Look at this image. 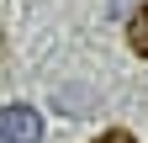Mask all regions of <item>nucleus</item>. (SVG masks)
Here are the masks:
<instances>
[{
    "label": "nucleus",
    "instance_id": "obj_3",
    "mask_svg": "<svg viewBox=\"0 0 148 143\" xmlns=\"http://www.w3.org/2000/svg\"><path fill=\"white\" fill-rule=\"evenodd\" d=\"M95 143H138V138H132V133H127V127H106V133H101Z\"/></svg>",
    "mask_w": 148,
    "mask_h": 143
},
{
    "label": "nucleus",
    "instance_id": "obj_1",
    "mask_svg": "<svg viewBox=\"0 0 148 143\" xmlns=\"http://www.w3.org/2000/svg\"><path fill=\"white\" fill-rule=\"evenodd\" d=\"M0 143H42V117H37V106H0Z\"/></svg>",
    "mask_w": 148,
    "mask_h": 143
},
{
    "label": "nucleus",
    "instance_id": "obj_2",
    "mask_svg": "<svg viewBox=\"0 0 148 143\" xmlns=\"http://www.w3.org/2000/svg\"><path fill=\"white\" fill-rule=\"evenodd\" d=\"M127 48H132L138 58H148V0L127 16Z\"/></svg>",
    "mask_w": 148,
    "mask_h": 143
}]
</instances>
